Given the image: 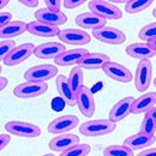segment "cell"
<instances>
[{
  "instance_id": "obj_1",
  "label": "cell",
  "mask_w": 156,
  "mask_h": 156,
  "mask_svg": "<svg viewBox=\"0 0 156 156\" xmlns=\"http://www.w3.org/2000/svg\"><path fill=\"white\" fill-rule=\"evenodd\" d=\"M117 122L111 119H95L83 122L79 127V132L85 137H101L113 132Z\"/></svg>"
},
{
  "instance_id": "obj_2",
  "label": "cell",
  "mask_w": 156,
  "mask_h": 156,
  "mask_svg": "<svg viewBox=\"0 0 156 156\" xmlns=\"http://www.w3.org/2000/svg\"><path fill=\"white\" fill-rule=\"evenodd\" d=\"M58 69L51 64H42L34 67H30L24 73V78L27 82H35V83H46L54 76H57Z\"/></svg>"
},
{
  "instance_id": "obj_3",
  "label": "cell",
  "mask_w": 156,
  "mask_h": 156,
  "mask_svg": "<svg viewBox=\"0 0 156 156\" xmlns=\"http://www.w3.org/2000/svg\"><path fill=\"white\" fill-rule=\"evenodd\" d=\"M90 12L100 16L103 20H120L122 17V12L115 5L109 1L103 0H93L89 2Z\"/></svg>"
},
{
  "instance_id": "obj_4",
  "label": "cell",
  "mask_w": 156,
  "mask_h": 156,
  "mask_svg": "<svg viewBox=\"0 0 156 156\" xmlns=\"http://www.w3.org/2000/svg\"><path fill=\"white\" fill-rule=\"evenodd\" d=\"M5 129L9 133L23 138H35L41 135L39 126L25 121H9L5 125Z\"/></svg>"
},
{
  "instance_id": "obj_5",
  "label": "cell",
  "mask_w": 156,
  "mask_h": 156,
  "mask_svg": "<svg viewBox=\"0 0 156 156\" xmlns=\"http://www.w3.org/2000/svg\"><path fill=\"white\" fill-rule=\"evenodd\" d=\"M153 76V65L150 60H140L136 70L135 85L138 91H145L150 87Z\"/></svg>"
},
{
  "instance_id": "obj_6",
  "label": "cell",
  "mask_w": 156,
  "mask_h": 156,
  "mask_svg": "<svg viewBox=\"0 0 156 156\" xmlns=\"http://www.w3.org/2000/svg\"><path fill=\"white\" fill-rule=\"evenodd\" d=\"M47 89L48 85L46 83L24 82L13 89V94L18 98H34L43 95Z\"/></svg>"
},
{
  "instance_id": "obj_7",
  "label": "cell",
  "mask_w": 156,
  "mask_h": 156,
  "mask_svg": "<svg viewBox=\"0 0 156 156\" xmlns=\"http://www.w3.org/2000/svg\"><path fill=\"white\" fill-rule=\"evenodd\" d=\"M94 37L103 43L108 44H121L126 41V35L115 28L112 27H103L93 30Z\"/></svg>"
},
{
  "instance_id": "obj_8",
  "label": "cell",
  "mask_w": 156,
  "mask_h": 156,
  "mask_svg": "<svg viewBox=\"0 0 156 156\" xmlns=\"http://www.w3.org/2000/svg\"><path fill=\"white\" fill-rule=\"evenodd\" d=\"M77 106L79 112L87 118H91L95 113V100L93 91L83 85L77 94Z\"/></svg>"
},
{
  "instance_id": "obj_9",
  "label": "cell",
  "mask_w": 156,
  "mask_h": 156,
  "mask_svg": "<svg viewBox=\"0 0 156 156\" xmlns=\"http://www.w3.org/2000/svg\"><path fill=\"white\" fill-rule=\"evenodd\" d=\"M35 49L36 47L33 43H23L20 46H17L4 60V64L7 66H16L30 58L35 53Z\"/></svg>"
},
{
  "instance_id": "obj_10",
  "label": "cell",
  "mask_w": 156,
  "mask_h": 156,
  "mask_svg": "<svg viewBox=\"0 0 156 156\" xmlns=\"http://www.w3.org/2000/svg\"><path fill=\"white\" fill-rule=\"evenodd\" d=\"M78 118L76 115H62L57 119H54L53 121L49 122L48 125V132L53 133V135H62L66 133L67 131L75 129L78 125Z\"/></svg>"
},
{
  "instance_id": "obj_11",
  "label": "cell",
  "mask_w": 156,
  "mask_h": 156,
  "mask_svg": "<svg viewBox=\"0 0 156 156\" xmlns=\"http://www.w3.org/2000/svg\"><path fill=\"white\" fill-rule=\"evenodd\" d=\"M103 72L109 78L120 82V83H129L132 80V73L131 71L125 67L124 65L115 62V61H109L103 66Z\"/></svg>"
},
{
  "instance_id": "obj_12",
  "label": "cell",
  "mask_w": 156,
  "mask_h": 156,
  "mask_svg": "<svg viewBox=\"0 0 156 156\" xmlns=\"http://www.w3.org/2000/svg\"><path fill=\"white\" fill-rule=\"evenodd\" d=\"M136 98L132 96L121 98L119 102H117L113 108L109 112V119L114 122H119L121 120H124L125 118H127L132 113V107L135 103Z\"/></svg>"
},
{
  "instance_id": "obj_13",
  "label": "cell",
  "mask_w": 156,
  "mask_h": 156,
  "mask_svg": "<svg viewBox=\"0 0 156 156\" xmlns=\"http://www.w3.org/2000/svg\"><path fill=\"white\" fill-rule=\"evenodd\" d=\"M58 37L64 43L75 44V46H83L90 42V35L87 31L79 29H64L61 30Z\"/></svg>"
},
{
  "instance_id": "obj_14",
  "label": "cell",
  "mask_w": 156,
  "mask_h": 156,
  "mask_svg": "<svg viewBox=\"0 0 156 156\" xmlns=\"http://www.w3.org/2000/svg\"><path fill=\"white\" fill-rule=\"evenodd\" d=\"M66 51L61 42H46L36 47L35 55L40 59H55Z\"/></svg>"
},
{
  "instance_id": "obj_15",
  "label": "cell",
  "mask_w": 156,
  "mask_h": 156,
  "mask_svg": "<svg viewBox=\"0 0 156 156\" xmlns=\"http://www.w3.org/2000/svg\"><path fill=\"white\" fill-rule=\"evenodd\" d=\"M55 85H57V90L60 98L70 107H73L77 105V95L73 93V90L71 89L70 84H69V79L67 77L60 75L57 77L55 80Z\"/></svg>"
},
{
  "instance_id": "obj_16",
  "label": "cell",
  "mask_w": 156,
  "mask_h": 156,
  "mask_svg": "<svg viewBox=\"0 0 156 156\" xmlns=\"http://www.w3.org/2000/svg\"><path fill=\"white\" fill-rule=\"evenodd\" d=\"M109 61H111L109 57L103 53H88L79 60L78 66L88 70H98V69H103V66Z\"/></svg>"
},
{
  "instance_id": "obj_17",
  "label": "cell",
  "mask_w": 156,
  "mask_h": 156,
  "mask_svg": "<svg viewBox=\"0 0 156 156\" xmlns=\"http://www.w3.org/2000/svg\"><path fill=\"white\" fill-rule=\"evenodd\" d=\"M77 144H79V137L73 133H62V135H59L58 137H54L49 142V148L53 151L64 153Z\"/></svg>"
},
{
  "instance_id": "obj_18",
  "label": "cell",
  "mask_w": 156,
  "mask_h": 156,
  "mask_svg": "<svg viewBox=\"0 0 156 156\" xmlns=\"http://www.w3.org/2000/svg\"><path fill=\"white\" fill-rule=\"evenodd\" d=\"M35 18L37 22H42V23L54 25V27L62 25L67 22V17H66L65 13H62L61 11L60 12L51 11L47 7L46 9H40L39 11H36L35 12Z\"/></svg>"
},
{
  "instance_id": "obj_19",
  "label": "cell",
  "mask_w": 156,
  "mask_h": 156,
  "mask_svg": "<svg viewBox=\"0 0 156 156\" xmlns=\"http://www.w3.org/2000/svg\"><path fill=\"white\" fill-rule=\"evenodd\" d=\"M28 31L40 37H54V36H59V34L61 33L59 27L49 25L37 20L28 23Z\"/></svg>"
},
{
  "instance_id": "obj_20",
  "label": "cell",
  "mask_w": 156,
  "mask_h": 156,
  "mask_svg": "<svg viewBox=\"0 0 156 156\" xmlns=\"http://www.w3.org/2000/svg\"><path fill=\"white\" fill-rule=\"evenodd\" d=\"M126 53L135 59L138 60H149L150 58L155 57L156 51H154L148 42H137L127 46Z\"/></svg>"
},
{
  "instance_id": "obj_21",
  "label": "cell",
  "mask_w": 156,
  "mask_h": 156,
  "mask_svg": "<svg viewBox=\"0 0 156 156\" xmlns=\"http://www.w3.org/2000/svg\"><path fill=\"white\" fill-rule=\"evenodd\" d=\"M76 24L83 29L95 30L98 28L106 27V20L101 18L100 16L93 13V12H84L76 17Z\"/></svg>"
},
{
  "instance_id": "obj_22",
  "label": "cell",
  "mask_w": 156,
  "mask_h": 156,
  "mask_svg": "<svg viewBox=\"0 0 156 156\" xmlns=\"http://www.w3.org/2000/svg\"><path fill=\"white\" fill-rule=\"evenodd\" d=\"M155 136H149L142 132H138L136 135L127 137L124 140V145L130 148L131 150H138V149H144L155 143Z\"/></svg>"
},
{
  "instance_id": "obj_23",
  "label": "cell",
  "mask_w": 156,
  "mask_h": 156,
  "mask_svg": "<svg viewBox=\"0 0 156 156\" xmlns=\"http://www.w3.org/2000/svg\"><path fill=\"white\" fill-rule=\"evenodd\" d=\"M25 31H28V23L23 20H12L7 25L0 28V37L1 40H11Z\"/></svg>"
},
{
  "instance_id": "obj_24",
  "label": "cell",
  "mask_w": 156,
  "mask_h": 156,
  "mask_svg": "<svg viewBox=\"0 0 156 156\" xmlns=\"http://www.w3.org/2000/svg\"><path fill=\"white\" fill-rule=\"evenodd\" d=\"M88 53L89 52L87 49H83V48L70 49V51H65L64 53H61L54 61L59 66H70V65L78 64L79 60Z\"/></svg>"
},
{
  "instance_id": "obj_25",
  "label": "cell",
  "mask_w": 156,
  "mask_h": 156,
  "mask_svg": "<svg viewBox=\"0 0 156 156\" xmlns=\"http://www.w3.org/2000/svg\"><path fill=\"white\" fill-rule=\"evenodd\" d=\"M156 105V93H147L142 95L140 98L135 100L133 107H132V113L133 114H140V113H147L149 112L153 107Z\"/></svg>"
},
{
  "instance_id": "obj_26",
  "label": "cell",
  "mask_w": 156,
  "mask_h": 156,
  "mask_svg": "<svg viewBox=\"0 0 156 156\" xmlns=\"http://www.w3.org/2000/svg\"><path fill=\"white\" fill-rule=\"evenodd\" d=\"M67 79H69V84H70L71 89L77 95L80 88L83 87V70H82V67H79V66L73 67L71 70L70 76Z\"/></svg>"
},
{
  "instance_id": "obj_27",
  "label": "cell",
  "mask_w": 156,
  "mask_h": 156,
  "mask_svg": "<svg viewBox=\"0 0 156 156\" xmlns=\"http://www.w3.org/2000/svg\"><path fill=\"white\" fill-rule=\"evenodd\" d=\"M153 2V0H129L125 4V11L127 13H138L147 10Z\"/></svg>"
},
{
  "instance_id": "obj_28",
  "label": "cell",
  "mask_w": 156,
  "mask_h": 156,
  "mask_svg": "<svg viewBox=\"0 0 156 156\" xmlns=\"http://www.w3.org/2000/svg\"><path fill=\"white\" fill-rule=\"evenodd\" d=\"M105 156H133V150L125 145H109L103 150Z\"/></svg>"
},
{
  "instance_id": "obj_29",
  "label": "cell",
  "mask_w": 156,
  "mask_h": 156,
  "mask_svg": "<svg viewBox=\"0 0 156 156\" xmlns=\"http://www.w3.org/2000/svg\"><path fill=\"white\" fill-rule=\"evenodd\" d=\"M142 133L149 135V136H155L156 132V121L151 115H149L148 113H145V117L143 119L142 124H140V131Z\"/></svg>"
},
{
  "instance_id": "obj_30",
  "label": "cell",
  "mask_w": 156,
  "mask_h": 156,
  "mask_svg": "<svg viewBox=\"0 0 156 156\" xmlns=\"http://www.w3.org/2000/svg\"><path fill=\"white\" fill-rule=\"evenodd\" d=\"M90 145L88 144H77L70 149H67L66 151L61 153L60 156H88L90 154Z\"/></svg>"
},
{
  "instance_id": "obj_31",
  "label": "cell",
  "mask_w": 156,
  "mask_h": 156,
  "mask_svg": "<svg viewBox=\"0 0 156 156\" xmlns=\"http://www.w3.org/2000/svg\"><path fill=\"white\" fill-rule=\"evenodd\" d=\"M138 37L142 40V41H145V42H149L150 40L155 39L156 37V22L154 23H150L145 27H143L138 34Z\"/></svg>"
},
{
  "instance_id": "obj_32",
  "label": "cell",
  "mask_w": 156,
  "mask_h": 156,
  "mask_svg": "<svg viewBox=\"0 0 156 156\" xmlns=\"http://www.w3.org/2000/svg\"><path fill=\"white\" fill-rule=\"evenodd\" d=\"M16 47L17 46L13 40H2L0 42V59L4 61Z\"/></svg>"
},
{
  "instance_id": "obj_33",
  "label": "cell",
  "mask_w": 156,
  "mask_h": 156,
  "mask_svg": "<svg viewBox=\"0 0 156 156\" xmlns=\"http://www.w3.org/2000/svg\"><path fill=\"white\" fill-rule=\"evenodd\" d=\"M46 6L48 10L54 11V12H60V6H61V1L60 0H46Z\"/></svg>"
},
{
  "instance_id": "obj_34",
  "label": "cell",
  "mask_w": 156,
  "mask_h": 156,
  "mask_svg": "<svg viewBox=\"0 0 156 156\" xmlns=\"http://www.w3.org/2000/svg\"><path fill=\"white\" fill-rule=\"evenodd\" d=\"M10 22H12V15L10 12H1L0 13V28L7 25Z\"/></svg>"
},
{
  "instance_id": "obj_35",
  "label": "cell",
  "mask_w": 156,
  "mask_h": 156,
  "mask_svg": "<svg viewBox=\"0 0 156 156\" xmlns=\"http://www.w3.org/2000/svg\"><path fill=\"white\" fill-rule=\"evenodd\" d=\"M62 2H64V6L66 9H76L85 1L84 0H64Z\"/></svg>"
},
{
  "instance_id": "obj_36",
  "label": "cell",
  "mask_w": 156,
  "mask_h": 156,
  "mask_svg": "<svg viewBox=\"0 0 156 156\" xmlns=\"http://www.w3.org/2000/svg\"><path fill=\"white\" fill-rule=\"evenodd\" d=\"M10 140H11V137L9 136V135H1L0 136V149L2 150L4 148H6L7 147V144L10 143Z\"/></svg>"
},
{
  "instance_id": "obj_37",
  "label": "cell",
  "mask_w": 156,
  "mask_h": 156,
  "mask_svg": "<svg viewBox=\"0 0 156 156\" xmlns=\"http://www.w3.org/2000/svg\"><path fill=\"white\" fill-rule=\"evenodd\" d=\"M22 5L27 6V7H36L39 5V0H20V1Z\"/></svg>"
},
{
  "instance_id": "obj_38",
  "label": "cell",
  "mask_w": 156,
  "mask_h": 156,
  "mask_svg": "<svg viewBox=\"0 0 156 156\" xmlns=\"http://www.w3.org/2000/svg\"><path fill=\"white\" fill-rule=\"evenodd\" d=\"M138 156H156V148H148L139 153Z\"/></svg>"
},
{
  "instance_id": "obj_39",
  "label": "cell",
  "mask_w": 156,
  "mask_h": 156,
  "mask_svg": "<svg viewBox=\"0 0 156 156\" xmlns=\"http://www.w3.org/2000/svg\"><path fill=\"white\" fill-rule=\"evenodd\" d=\"M7 84H9L7 78H6V77H0V89H1V90H4V89L7 87Z\"/></svg>"
},
{
  "instance_id": "obj_40",
  "label": "cell",
  "mask_w": 156,
  "mask_h": 156,
  "mask_svg": "<svg viewBox=\"0 0 156 156\" xmlns=\"http://www.w3.org/2000/svg\"><path fill=\"white\" fill-rule=\"evenodd\" d=\"M147 113H148L149 115H151V117L154 118V120L156 121V107H153V108H151L149 112H147Z\"/></svg>"
},
{
  "instance_id": "obj_41",
  "label": "cell",
  "mask_w": 156,
  "mask_h": 156,
  "mask_svg": "<svg viewBox=\"0 0 156 156\" xmlns=\"http://www.w3.org/2000/svg\"><path fill=\"white\" fill-rule=\"evenodd\" d=\"M148 44H149L154 51H156V37L155 39H153V40H150V41L148 42Z\"/></svg>"
},
{
  "instance_id": "obj_42",
  "label": "cell",
  "mask_w": 156,
  "mask_h": 156,
  "mask_svg": "<svg viewBox=\"0 0 156 156\" xmlns=\"http://www.w3.org/2000/svg\"><path fill=\"white\" fill-rule=\"evenodd\" d=\"M7 4H9V0H2V1H1V4H0V7H1V9H4Z\"/></svg>"
},
{
  "instance_id": "obj_43",
  "label": "cell",
  "mask_w": 156,
  "mask_h": 156,
  "mask_svg": "<svg viewBox=\"0 0 156 156\" xmlns=\"http://www.w3.org/2000/svg\"><path fill=\"white\" fill-rule=\"evenodd\" d=\"M153 15H154V17L156 18V9H154V11H153Z\"/></svg>"
},
{
  "instance_id": "obj_44",
  "label": "cell",
  "mask_w": 156,
  "mask_h": 156,
  "mask_svg": "<svg viewBox=\"0 0 156 156\" xmlns=\"http://www.w3.org/2000/svg\"><path fill=\"white\" fill-rule=\"evenodd\" d=\"M43 156H54L53 154H46V155H43Z\"/></svg>"
},
{
  "instance_id": "obj_45",
  "label": "cell",
  "mask_w": 156,
  "mask_h": 156,
  "mask_svg": "<svg viewBox=\"0 0 156 156\" xmlns=\"http://www.w3.org/2000/svg\"><path fill=\"white\" fill-rule=\"evenodd\" d=\"M154 84H155V85H156V78H155V79H154Z\"/></svg>"
}]
</instances>
